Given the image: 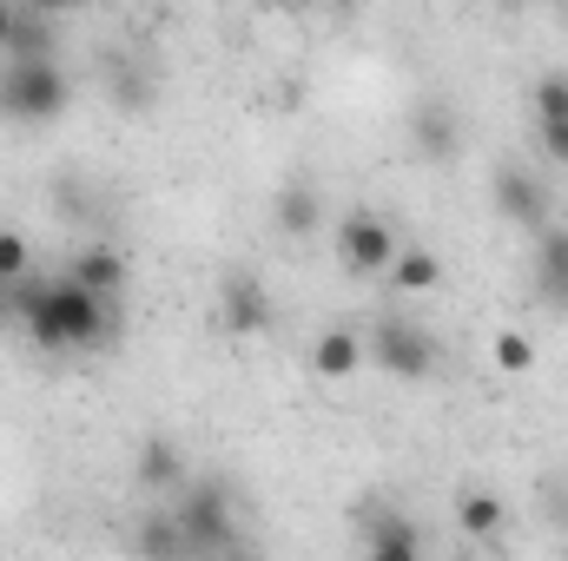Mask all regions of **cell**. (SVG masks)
I'll return each instance as SVG.
<instances>
[{"mask_svg":"<svg viewBox=\"0 0 568 561\" xmlns=\"http://www.w3.org/2000/svg\"><path fill=\"white\" fill-rule=\"evenodd\" d=\"M0 113L20 120V126H47V120L67 113V73L53 67V53L7 60V73H0Z\"/></svg>","mask_w":568,"mask_h":561,"instance_id":"3957f363","label":"cell"},{"mask_svg":"<svg viewBox=\"0 0 568 561\" xmlns=\"http://www.w3.org/2000/svg\"><path fill=\"white\" fill-rule=\"evenodd\" d=\"M7 33H13V7H0V47H7Z\"/></svg>","mask_w":568,"mask_h":561,"instance_id":"603a6c76","label":"cell"},{"mask_svg":"<svg viewBox=\"0 0 568 561\" xmlns=\"http://www.w3.org/2000/svg\"><path fill=\"white\" fill-rule=\"evenodd\" d=\"M496 7H516V0H496Z\"/></svg>","mask_w":568,"mask_h":561,"instance_id":"d4e9b609","label":"cell"},{"mask_svg":"<svg viewBox=\"0 0 568 561\" xmlns=\"http://www.w3.org/2000/svg\"><path fill=\"white\" fill-rule=\"evenodd\" d=\"M140 482H145V489H165V496H179V489H185V456H179L165 436H152V442L140 449Z\"/></svg>","mask_w":568,"mask_h":561,"instance_id":"30bf717a","label":"cell"},{"mask_svg":"<svg viewBox=\"0 0 568 561\" xmlns=\"http://www.w3.org/2000/svg\"><path fill=\"white\" fill-rule=\"evenodd\" d=\"M33 53H53V27L40 13H13V33H7V60H33Z\"/></svg>","mask_w":568,"mask_h":561,"instance_id":"7c38bea8","label":"cell"},{"mask_svg":"<svg viewBox=\"0 0 568 561\" xmlns=\"http://www.w3.org/2000/svg\"><path fill=\"white\" fill-rule=\"evenodd\" d=\"M219 317H225V330H232V337L265 330V324H272V297H265V284L252 278V272H232L225 290H219Z\"/></svg>","mask_w":568,"mask_h":561,"instance_id":"8992f818","label":"cell"},{"mask_svg":"<svg viewBox=\"0 0 568 561\" xmlns=\"http://www.w3.org/2000/svg\"><path fill=\"white\" fill-rule=\"evenodd\" d=\"M456 522H463V536H476V542H483V536H496V529H503V502H496V496H483V489H469V496L456 502Z\"/></svg>","mask_w":568,"mask_h":561,"instance_id":"5bb4252c","label":"cell"},{"mask_svg":"<svg viewBox=\"0 0 568 561\" xmlns=\"http://www.w3.org/2000/svg\"><path fill=\"white\" fill-rule=\"evenodd\" d=\"M536 120H568V80L562 73L536 86Z\"/></svg>","mask_w":568,"mask_h":561,"instance_id":"d6986e66","label":"cell"},{"mask_svg":"<svg viewBox=\"0 0 568 561\" xmlns=\"http://www.w3.org/2000/svg\"><path fill=\"white\" fill-rule=\"evenodd\" d=\"M364 549H371V555H397V561H404V555H417V549H424V536H417L404 516H384V522L371 529V542H364Z\"/></svg>","mask_w":568,"mask_h":561,"instance_id":"2e32d148","label":"cell"},{"mask_svg":"<svg viewBox=\"0 0 568 561\" xmlns=\"http://www.w3.org/2000/svg\"><path fill=\"white\" fill-rule=\"evenodd\" d=\"M536 284L549 304H568V232L542 225V245H536Z\"/></svg>","mask_w":568,"mask_h":561,"instance_id":"9c48e42d","label":"cell"},{"mask_svg":"<svg viewBox=\"0 0 568 561\" xmlns=\"http://www.w3.org/2000/svg\"><path fill=\"white\" fill-rule=\"evenodd\" d=\"M390 284L404 290V297H424L443 284V258L436 252H417V245H397V258H390Z\"/></svg>","mask_w":568,"mask_h":561,"instance_id":"ba28073f","label":"cell"},{"mask_svg":"<svg viewBox=\"0 0 568 561\" xmlns=\"http://www.w3.org/2000/svg\"><path fill=\"white\" fill-rule=\"evenodd\" d=\"M536 126H542V152L556 165H568V120H536Z\"/></svg>","mask_w":568,"mask_h":561,"instance_id":"44dd1931","label":"cell"},{"mask_svg":"<svg viewBox=\"0 0 568 561\" xmlns=\"http://www.w3.org/2000/svg\"><path fill=\"white\" fill-rule=\"evenodd\" d=\"M496 364H503L509 377H523V370H536V344H529L523 330H503V337H496Z\"/></svg>","mask_w":568,"mask_h":561,"instance_id":"ac0fdd59","label":"cell"},{"mask_svg":"<svg viewBox=\"0 0 568 561\" xmlns=\"http://www.w3.org/2000/svg\"><path fill=\"white\" fill-rule=\"evenodd\" d=\"M371 357H377L390 377L424 384L429 370H436V337L417 330V324H404V317H384V324H377V337H371Z\"/></svg>","mask_w":568,"mask_h":561,"instance_id":"277c9868","label":"cell"},{"mask_svg":"<svg viewBox=\"0 0 568 561\" xmlns=\"http://www.w3.org/2000/svg\"><path fill=\"white\" fill-rule=\"evenodd\" d=\"M337 252H344V265L351 272H390V258H397V232H390V218H377V212H351L344 225H337Z\"/></svg>","mask_w":568,"mask_h":561,"instance_id":"5b68a950","label":"cell"},{"mask_svg":"<svg viewBox=\"0 0 568 561\" xmlns=\"http://www.w3.org/2000/svg\"><path fill=\"white\" fill-rule=\"evenodd\" d=\"M417 145H424L429 159H449L456 152V113L449 106H424L417 113Z\"/></svg>","mask_w":568,"mask_h":561,"instance_id":"9a60e30c","label":"cell"},{"mask_svg":"<svg viewBox=\"0 0 568 561\" xmlns=\"http://www.w3.org/2000/svg\"><path fill=\"white\" fill-rule=\"evenodd\" d=\"M27 278V245L13 232H0V284H20Z\"/></svg>","mask_w":568,"mask_h":561,"instance_id":"ffe728a7","label":"cell"},{"mask_svg":"<svg viewBox=\"0 0 568 561\" xmlns=\"http://www.w3.org/2000/svg\"><path fill=\"white\" fill-rule=\"evenodd\" d=\"M13 317H20V310H13V284H0V330H7Z\"/></svg>","mask_w":568,"mask_h":561,"instance_id":"7402d4cb","label":"cell"},{"mask_svg":"<svg viewBox=\"0 0 568 561\" xmlns=\"http://www.w3.org/2000/svg\"><path fill=\"white\" fill-rule=\"evenodd\" d=\"M357 357H364V344H357L351 330H324V337H317V357H311V364H317L324 377H344V370H357Z\"/></svg>","mask_w":568,"mask_h":561,"instance_id":"4fadbf2b","label":"cell"},{"mask_svg":"<svg viewBox=\"0 0 568 561\" xmlns=\"http://www.w3.org/2000/svg\"><path fill=\"white\" fill-rule=\"evenodd\" d=\"M496 212H503L509 225H529V232L549 225V198H542V185H536L529 172H503V178H496Z\"/></svg>","mask_w":568,"mask_h":561,"instance_id":"52a82bcc","label":"cell"},{"mask_svg":"<svg viewBox=\"0 0 568 561\" xmlns=\"http://www.w3.org/2000/svg\"><path fill=\"white\" fill-rule=\"evenodd\" d=\"M33 7H40V13H53V7H80V0H33Z\"/></svg>","mask_w":568,"mask_h":561,"instance_id":"cb8c5ba5","label":"cell"},{"mask_svg":"<svg viewBox=\"0 0 568 561\" xmlns=\"http://www.w3.org/2000/svg\"><path fill=\"white\" fill-rule=\"evenodd\" d=\"M337 7H351V0H337Z\"/></svg>","mask_w":568,"mask_h":561,"instance_id":"484cf974","label":"cell"},{"mask_svg":"<svg viewBox=\"0 0 568 561\" xmlns=\"http://www.w3.org/2000/svg\"><path fill=\"white\" fill-rule=\"evenodd\" d=\"M179 509H165L172 516V529H179V555H225V549H245V536H239V522H232V496L219 489V482H185L179 496H172Z\"/></svg>","mask_w":568,"mask_h":561,"instance_id":"7a4b0ae2","label":"cell"},{"mask_svg":"<svg viewBox=\"0 0 568 561\" xmlns=\"http://www.w3.org/2000/svg\"><path fill=\"white\" fill-rule=\"evenodd\" d=\"M13 310L27 324V337L40 350H87L106 337V297L87 284L60 278V284H13Z\"/></svg>","mask_w":568,"mask_h":561,"instance_id":"6da1fadb","label":"cell"},{"mask_svg":"<svg viewBox=\"0 0 568 561\" xmlns=\"http://www.w3.org/2000/svg\"><path fill=\"white\" fill-rule=\"evenodd\" d=\"M67 278L87 284V290H100V297H113V290L126 284V258H120V252H80Z\"/></svg>","mask_w":568,"mask_h":561,"instance_id":"8fae6325","label":"cell"},{"mask_svg":"<svg viewBox=\"0 0 568 561\" xmlns=\"http://www.w3.org/2000/svg\"><path fill=\"white\" fill-rule=\"evenodd\" d=\"M278 225L284 232H311V225H317V198H311L304 185H291V192L278 198Z\"/></svg>","mask_w":568,"mask_h":561,"instance_id":"e0dca14e","label":"cell"}]
</instances>
